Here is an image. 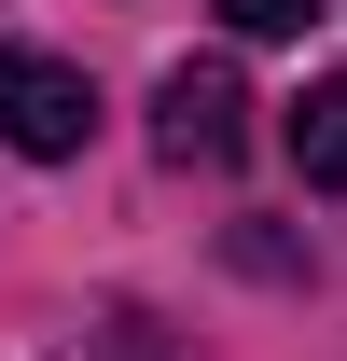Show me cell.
Returning a JSON list of instances; mask_svg holds the SVG:
<instances>
[{
	"label": "cell",
	"mask_w": 347,
	"mask_h": 361,
	"mask_svg": "<svg viewBox=\"0 0 347 361\" xmlns=\"http://www.w3.org/2000/svg\"><path fill=\"white\" fill-rule=\"evenodd\" d=\"M0 139L28 153V167H70L97 139V84L70 70V56H28V42H0Z\"/></svg>",
	"instance_id": "1"
},
{
	"label": "cell",
	"mask_w": 347,
	"mask_h": 361,
	"mask_svg": "<svg viewBox=\"0 0 347 361\" xmlns=\"http://www.w3.org/2000/svg\"><path fill=\"white\" fill-rule=\"evenodd\" d=\"M153 153H167V167H236V153H250V84H236L222 56L167 70V84H153Z\"/></svg>",
	"instance_id": "2"
},
{
	"label": "cell",
	"mask_w": 347,
	"mask_h": 361,
	"mask_svg": "<svg viewBox=\"0 0 347 361\" xmlns=\"http://www.w3.org/2000/svg\"><path fill=\"white\" fill-rule=\"evenodd\" d=\"M292 167L319 180V195H347V70H319V84L292 97Z\"/></svg>",
	"instance_id": "3"
},
{
	"label": "cell",
	"mask_w": 347,
	"mask_h": 361,
	"mask_svg": "<svg viewBox=\"0 0 347 361\" xmlns=\"http://www.w3.org/2000/svg\"><path fill=\"white\" fill-rule=\"evenodd\" d=\"M319 14H334V0H222L236 42H292V28H319Z\"/></svg>",
	"instance_id": "4"
}]
</instances>
